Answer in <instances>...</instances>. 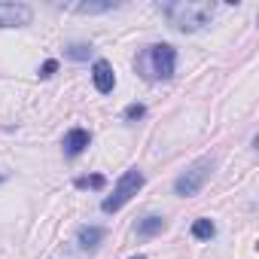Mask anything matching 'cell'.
Here are the masks:
<instances>
[{"instance_id": "obj_1", "label": "cell", "mask_w": 259, "mask_h": 259, "mask_svg": "<svg viewBox=\"0 0 259 259\" xmlns=\"http://www.w3.org/2000/svg\"><path fill=\"white\" fill-rule=\"evenodd\" d=\"M159 13L168 19V25L180 34H195L210 25L217 7L207 0H174V4H159Z\"/></svg>"}, {"instance_id": "obj_2", "label": "cell", "mask_w": 259, "mask_h": 259, "mask_svg": "<svg viewBox=\"0 0 259 259\" xmlns=\"http://www.w3.org/2000/svg\"><path fill=\"white\" fill-rule=\"evenodd\" d=\"M135 70L147 79V82H159V79H171L177 70V49L171 43H153L147 49H141V55L135 58Z\"/></svg>"}, {"instance_id": "obj_3", "label": "cell", "mask_w": 259, "mask_h": 259, "mask_svg": "<svg viewBox=\"0 0 259 259\" xmlns=\"http://www.w3.org/2000/svg\"><path fill=\"white\" fill-rule=\"evenodd\" d=\"M144 183H147V177H144L141 168H128V171H122L119 180H116V186H113V195H107V198L101 201V210H104V213L122 210L128 201H132V198L144 189Z\"/></svg>"}, {"instance_id": "obj_4", "label": "cell", "mask_w": 259, "mask_h": 259, "mask_svg": "<svg viewBox=\"0 0 259 259\" xmlns=\"http://www.w3.org/2000/svg\"><path fill=\"white\" fill-rule=\"evenodd\" d=\"M210 171H213V159H210V156L195 159V162L174 180V195H180V198L198 195V192L204 189V183L210 180Z\"/></svg>"}, {"instance_id": "obj_5", "label": "cell", "mask_w": 259, "mask_h": 259, "mask_svg": "<svg viewBox=\"0 0 259 259\" xmlns=\"http://www.w3.org/2000/svg\"><path fill=\"white\" fill-rule=\"evenodd\" d=\"M34 10L28 4H10V0H0V28H25L31 25Z\"/></svg>"}, {"instance_id": "obj_6", "label": "cell", "mask_w": 259, "mask_h": 259, "mask_svg": "<svg viewBox=\"0 0 259 259\" xmlns=\"http://www.w3.org/2000/svg\"><path fill=\"white\" fill-rule=\"evenodd\" d=\"M92 82H95V89H98L101 95H110V92L116 89V73H113V64H110L107 58H98V61L92 64Z\"/></svg>"}, {"instance_id": "obj_7", "label": "cell", "mask_w": 259, "mask_h": 259, "mask_svg": "<svg viewBox=\"0 0 259 259\" xmlns=\"http://www.w3.org/2000/svg\"><path fill=\"white\" fill-rule=\"evenodd\" d=\"M89 144H92V135L85 132V128H70V132L64 135V141H61V147H64V156H67V159H76Z\"/></svg>"}, {"instance_id": "obj_8", "label": "cell", "mask_w": 259, "mask_h": 259, "mask_svg": "<svg viewBox=\"0 0 259 259\" xmlns=\"http://www.w3.org/2000/svg\"><path fill=\"white\" fill-rule=\"evenodd\" d=\"M119 4H113V0H82V4H64L61 10L76 13V16H101V13H110Z\"/></svg>"}, {"instance_id": "obj_9", "label": "cell", "mask_w": 259, "mask_h": 259, "mask_svg": "<svg viewBox=\"0 0 259 259\" xmlns=\"http://www.w3.org/2000/svg\"><path fill=\"white\" fill-rule=\"evenodd\" d=\"M104 238H107V229H104V226H82V229L76 232V241H79L82 250H98Z\"/></svg>"}, {"instance_id": "obj_10", "label": "cell", "mask_w": 259, "mask_h": 259, "mask_svg": "<svg viewBox=\"0 0 259 259\" xmlns=\"http://www.w3.org/2000/svg\"><path fill=\"white\" fill-rule=\"evenodd\" d=\"M168 229V223H165V217H156V213H150V217H144L141 223H138V238H156V235H162Z\"/></svg>"}, {"instance_id": "obj_11", "label": "cell", "mask_w": 259, "mask_h": 259, "mask_svg": "<svg viewBox=\"0 0 259 259\" xmlns=\"http://www.w3.org/2000/svg\"><path fill=\"white\" fill-rule=\"evenodd\" d=\"M213 235H217V226H213V220L201 217V220H195V223H192V238H198V241H210Z\"/></svg>"}, {"instance_id": "obj_12", "label": "cell", "mask_w": 259, "mask_h": 259, "mask_svg": "<svg viewBox=\"0 0 259 259\" xmlns=\"http://www.w3.org/2000/svg\"><path fill=\"white\" fill-rule=\"evenodd\" d=\"M73 186H76V189H104V186H107V177H101V174L76 177V180H73Z\"/></svg>"}, {"instance_id": "obj_13", "label": "cell", "mask_w": 259, "mask_h": 259, "mask_svg": "<svg viewBox=\"0 0 259 259\" xmlns=\"http://www.w3.org/2000/svg\"><path fill=\"white\" fill-rule=\"evenodd\" d=\"M64 55H67L70 61H89V55H92V46H85V43H70V46L64 49Z\"/></svg>"}, {"instance_id": "obj_14", "label": "cell", "mask_w": 259, "mask_h": 259, "mask_svg": "<svg viewBox=\"0 0 259 259\" xmlns=\"http://www.w3.org/2000/svg\"><path fill=\"white\" fill-rule=\"evenodd\" d=\"M147 116V107L144 104H128L125 110H122V119L125 122H138V119H144Z\"/></svg>"}, {"instance_id": "obj_15", "label": "cell", "mask_w": 259, "mask_h": 259, "mask_svg": "<svg viewBox=\"0 0 259 259\" xmlns=\"http://www.w3.org/2000/svg\"><path fill=\"white\" fill-rule=\"evenodd\" d=\"M55 70H58V61H55V58H49V61H46V64L40 67V79H49V76H52Z\"/></svg>"}, {"instance_id": "obj_16", "label": "cell", "mask_w": 259, "mask_h": 259, "mask_svg": "<svg viewBox=\"0 0 259 259\" xmlns=\"http://www.w3.org/2000/svg\"><path fill=\"white\" fill-rule=\"evenodd\" d=\"M132 259H147V256H144V253H141V256H132Z\"/></svg>"}, {"instance_id": "obj_17", "label": "cell", "mask_w": 259, "mask_h": 259, "mask_svg": "<svg viewBox=\"0 0 259 259\" xmlns=\"http://www.w3.org/2000/svg\"><path fill=\"white\" fill-rule=\"evenodd\" d=\"M4 180H7V177H4V174H0V183H4Z\"/></svg>"}]
</instances>
